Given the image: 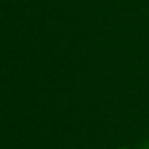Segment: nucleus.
<instances>
[{
    "instance_id": "f257e3e1",
    "label": "nucleus",
    "mask_w": 149,
    "mask_h": 149,
    "mask_svg": "<svg viewBox=\"0 0 149 149\" xmlns=\"http://www.w3.org/2000/svg\"><path fill=\"white\" fill-rule=\"evenodd\" d=\"M120 149H125V148H120Z\"/></svg>"
}]
</instances>
